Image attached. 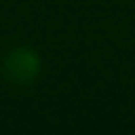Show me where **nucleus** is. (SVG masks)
Returning a JSON list of instances; mask_svg holds the SVG:
<instances>
[{
	"mask_svg": "<svg viewBox=\"0 0 135 135\" xmlns=\"http://www.w3.org/2000/svg\"><path fill=\"white\" fill-rule=\"evenodd\" d=\"M40 59L33 50H12L5 57V76L14 83H28L38 76Z\"/></svg>",
	"mask_w": 135,
	"mask_h": 135,
	"instance_id": "1",
	"label": "nucleus"
}]
</instances>
